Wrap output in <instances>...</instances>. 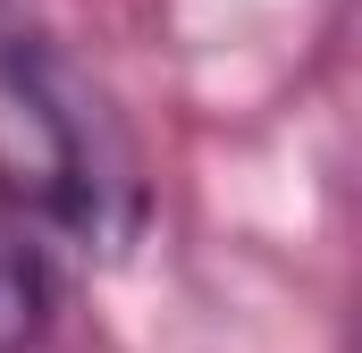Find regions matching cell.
I'll return each mask as SVG.
<instances>
[{
	"label": "cell",
	"mask_w": 362,
	"mask_h": 353,
	"mask_svg": "<svg viewBox=\"0 0 362 353\" xmlns=\"http://www.w3.org/2000/svg\"><path fill=\"white\" fill-rule=\"evenodd\" d=\"M0 210L85 244L135 219L127 135L51 34H0Z\"/></svg>",
	"instance_id": "6da1fadb"
},
{
	"label": "cell",
	"mask_w": 362,
	"mask_h": 353,
	"mask_svg": "<svg viewBox=\"0 0 362 353\" xmlns=\"http://www.w3.org/2000/svg\"><path fill=\"white\" fill-rule=\"evenodd\" d=\"M59 320V269L34 219L0 210V353H34Z\"/></svg>",
	"instance_id": "7a4b0ae2"
}]
</instances>
